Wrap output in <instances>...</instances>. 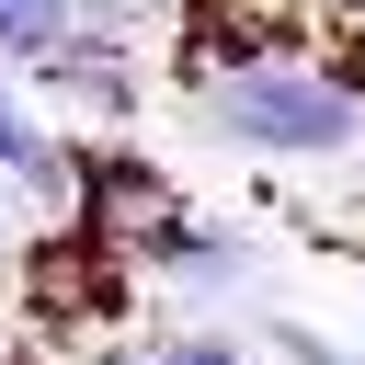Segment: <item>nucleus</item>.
Returning <instances> with one entry per match:
<instances>
[{"label":"nucleus","instance_id":"obj_8","mask_svg":"<svg viewBox=\"0 0 365 365\" xmlns=\"http://www.w3.org/2000/svg\"><path fill=\"white\" fill-rule=\"evenodd\" d=\"M23 251V194H11V171H0V262Z\"/></svg>","mask_w":365,"mask_h":365},{"label":"nucleus","instance_id":"obj_2","mask_svg":"<svg viewBox=\"0 0 365 365\" xmlns=\"http://www.w3.org/2000/svg\"><path fill=\"white\" fill-rule=\"evenodd\" d=\"M23 91H46L57 114L80 125H137V46H103V34H68L57 57L23 68Z\"/></svg>","mask_w":365,"mask_h":365},{"label":"nucleus","instance_id":"obj_5","mask_svg":"<svg viewBox=\"0 0 365 365\" xmlns=\"http://www.w3.org/2000/svg\"><path fill=\"white\" fill-rule=\"evenodd\" d=\"M148 365H262L240 331H217V319H194V331H171V342H148Z\"/></svg>","mask_w":365,"mask_h":365},{"label":"nucleus","instance_id":"obj_1","mask_svg":"<svg viewBox=\"0 0 365 365\" xmlns=\"http://www.w3.org/2000/svg\"><path fill=\"white\" fill-rule=\"evenodd\" d=\"M194 137H217L228 160H274V171H319V160H354L365 148V91L319 57H228V68H194L182 91Z\"/></svg>","mask_w":365,"mask_h":365},{"label":"nucleus","instance_id":"obj_6","mask_svg":"<svg viewBox=\"0 0 365 365\" xmlns=\"http://www.w3.org/2000/svg\"><path fill=\"white\" fill-rule=\"evenodd\" d=\"M160 11H171V0H80V34H103V46H137Z\"/></svg>","mask_w":365,"mask_h":365},{"label":"nucleus","instance_id":"obj_4","mask_svg":"<svg viewBox=\"0 0 365 365\" xmlns=\"http://www.w3.org/2000/svg\"><path fill=\"white\" fill-rule=\"evenodd\" d=\"M68 34H80V0H0V68H11V80H23L34 57H57Z\"/></svg>","mask_w":365,"mask_h":365},{"label":"nucleus","instance_id":"obj_3","mask_svg":"<svg viewBox=\"0 0 365 365\" xmlns=\"http://www.w3.org/2000/svg\"><path fill=\"white\" fill-rule=\"evenodd\" d=\"M0 171H11V194H34L46 217H68V171H80V148L34 114V91L0 68Z\"/></svg>","mask_w":365,"mask_h":365},{"label":"nucleus","instance_id":"obj_9","mask_svg":"<svg viewBox=\"0 0 365 365\" xmlns=\"http://www.w3.org/2000/svg\"><path fill=\"white\" fill-rule=\"evenodd\" d=\"M91 365H148V354H91Z\"/></svg>","mask_w":365,"mask_h":365},{"label":"nucleus","instance_id":"obj_7","mask_svg":"<svg viewBox=\"0 0 365 365\" xmlns=\"http://www.w3.org/2000/svg\"><path fill=\"white\" fill-rule=\"evenodd\" d=\"M274 354H285V365H354L342 342H319V331H297V319H274Z\"/></svg>","mask_w":365,"mask_h":365}]
</instances>
